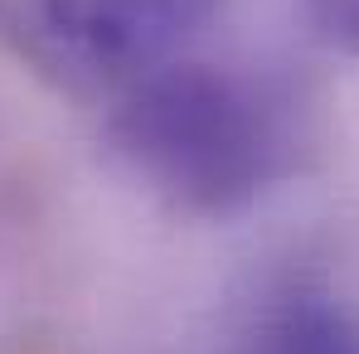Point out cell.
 <instances>
[{"label":"cell","instance_id":"3","mask_svg":"<svg viewBox=\"0 0 359 354\" xmlns=\"http://www.w3.org/2000/svg\"><path fill=\"white\" fill-rule=\"evenodd\" d=\"M233 354H359V311L320 287H287L248 315Z\"/></svg>","mask_w":359,"mask_h":354},{"label":"cell","instance_id":"4","mask_svg":"<svg viewBox=\"0 0 359 354\" xmlns=\"http://www.w3.org/2000/svg\"><path fill=\"white\" fill-rule=\"evenodd\" d=\"M316 39L345 59H359V0H306Z\"/></svg>","mask_w":359,"mask_h":354},{"label":"cell","instance_id":"2","mask_svg":"<svg viewBox=\"0 0 359 354\" xmlns=\"http://www.w3.org/2000/svg\"><path fill=\"white\" fill-rule=\"evenodd\" d=\"M214 0H0V49L68 97H121L175 63Z\"/></svg>","mask_w":359,"mask_h":354},{"label":"cell","instance_id":"1","mask_svg":"<svg viewBox=\"0 0 359 354\" xmlns=\"http://www.w3.org/2000/svg\"><path fill=\"white\" fill-rule=\"evenodd\" d=\"M107 151L170 214L224 224L301 170L311 107L277 73L175 59L112 97Z\"/></svg>","mask_w":359,"mask_h":354}]
</instances>
